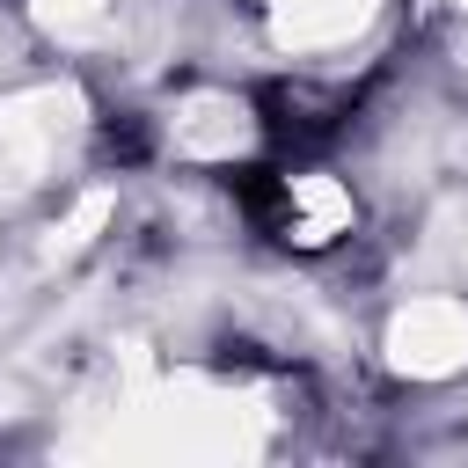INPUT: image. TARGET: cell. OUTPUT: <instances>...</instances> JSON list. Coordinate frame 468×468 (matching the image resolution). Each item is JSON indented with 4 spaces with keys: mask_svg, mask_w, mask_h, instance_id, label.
Here are the masks:
<instances>
[{
    "mask_svg": "<svg viewBox=\"0 0 468 468\" xmlns=\"http://www.w3.org/2000/svg\"><path fill=\"white\" fill-rule=\"evenodd\" d=\"M344 124H351V102L344 95H322V88H271L263 95V132L285 154H322Z\"/></svg>",
    "mask_w": 468,
    "mask_h": 468,
    "instance_id": "6da1fadb",
    "label": "cell"
},
{
    "mask_svg": "<svg viewBox=\"0 0 468 468\" xmlns=\"http://www.w3.org/2000/svg\"><path fill=\"white\" fill-rule=\"evenodd\" d=\"M102 154H117V161H139V154H146V132H139L132 117H117V124L102 132Z\"/></svg>",
    "mask_w": 468,
    "mask_h": 468,
    "instance_id": "7a4b0ae2",
    "label": "cell"
}]
</instances>
